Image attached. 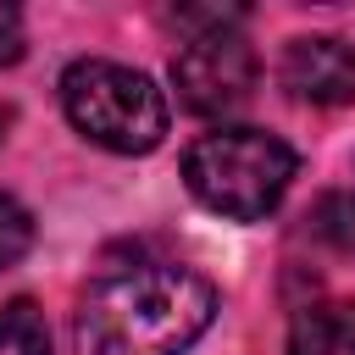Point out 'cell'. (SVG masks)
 <instances>
[{
	"instance_id": "1",
	"label": "cell",
	"mask_w": 355,
	"mask_h": 355,
	"mask_svg": "<svg viewBox=\"0 0 355 355\" xmlns=\"http://www.w3.org/2000/svg\"><path fill=\"white\" fill-rule=\"evenodd\" d=\"M216 316V288L172 261L122 266L78 300V355H183Z\"/></svg>"
},
{
	"instance_id": "2",
	"label": "cell",
	"mask_w": 355,
	"mask_h": 355,
	"mask_svg": "<svg viewBox=\"0 0 355 355\" xmlns=\"http://www.w3.org/2000/svg\"><path fill=\"white\" fill-rule=\"evenodd\" d=\"M294 150L277 133L261 128H216L205 139L189 144L183 155V183L189 194L233 222H261L266 211H277V200L294 183Z\"/></svg>"
},
{
	"instance_id": "3",
	"label": "cell",
	"mask_w": 355,
	"mask_h": 355,
	"mask_svg": "<svg viewBox=\"0 0 355 355\" xmlns=\"http://www.w3.org/2000/svg\"><path fill=\"white\" fill-rule=\"evenodd\" d=\"M61 105L89 144L116 155H144L166 139L161 89L122 61H72L61 72Z\"/></svg>"
},
{
	"instance_id": "4",
	"label": "cell",
	"mask_w": 355,
	"mask_h": 355,
	"mask_svg": "<svg viewBox=\"0 0 355 355\" xmlns=\"http://www.w3.org/2000/svg\"><path fill=\"white\" fill-rule=\"evenodd\" d=\"M255 50L222 28V33H194L178 55H172V83H178V100L194 111V116H227L239 111L250 94H255Z\"/></svg>"
},
{
	"instance_id": "5",
	"label": "cell",
	"mask_w": 355,
	"mask_h": 355,
	"mask_svg": "<svg viewBox=\"0 0 355 355\" xmlns=\"http://www.w3.org/2000/svg\"><path fill=\"white\" fill-rule=\"evenodd\" d=\"M283 89L305 105H349L355 100V44L333 33H305L283 44Z\"/></svg>"
},
{
	"instance_id": "6",
	"label": "cell",
	"mask_w": 355,
	"mask_h": 355,
	"mask_svg": "<svg viewBox=\"0 0 355 355\" xmlns=\"http://www.w3.org/2000/svg\"><path fill=\"white\" fill-rule=\"evenodd\" d=\"M288 355H355V300H316L294 311Z\"/></svg>"
},
{
	"instance_id": "7",
	"label": "cell",
	"mask_w": 355,
	"mask_h": 355,
	"mask_svg": "<svg viewBox=\"0 0 355 355\" xmlns=\"http://www.w3.org/2000/svg\"><path fill=\"white\" fill-rule=\"evenodd\" d=\"M0 355H50V333H44L39 305L11 300L0 311Z\"/></svg>"
},
{
	"instance_id": "8",
	"label": "cell",
	"mask_w": 355,
	"mask_h": 355,
	"mask_svg": "<svg viewBox=\"0 0 355 355\" xmlns=\"http://www.w3.org/2000/svg\"><path fill=\"white\" fill-rule=\"evenodd\" d=\"M311 233L316 239H327V244H355V194L349 189H333V194H322L316 205H311Z\"/></svg>"
},
{
	"instance_id": "9",
	"label": "cell",
	"mask_w": 355,
	"mask_h": 355,
	"mask_svg": "<svg viewBox=\"0 0 355 355\" xmlns=\"http://www.w3.org/2000/svg\"><path fill=\"white\" fill-rule=\"evenodd\" d=\"M28 250H33V216H28L11 194H0V272L17 266Z\"/></svg>"
},
{
	"instance_id": "10",
	"label": "cell",
	"mask_w": 355,
	"mask_h": 355,
	"mask_svg": "<svg viewBox=\"0 0 355 355\" xmlns=\"http://www.w3.org/2000/svg\"><path fill=\"white\" fill-rule=\"evenodd\" d=\"M22 50H28V44H22V11L0 0V67L22 61Z\"/></svg>"
},
{
	"instance_id": "11",
	"label": "cell",
	"mask_w": 355,
	"mask_h": 355,
	"mask_svg": "<svg viewBox=\"0 0 355 355\" xmlns=\"http://www.w3.org/2000/svg\"><path fill=\"white\" fill-rule=\"evenodd\" d=\"M6 128H11V111H6V105H0V139H6Z\"/></svg>"
}]
</instances>
